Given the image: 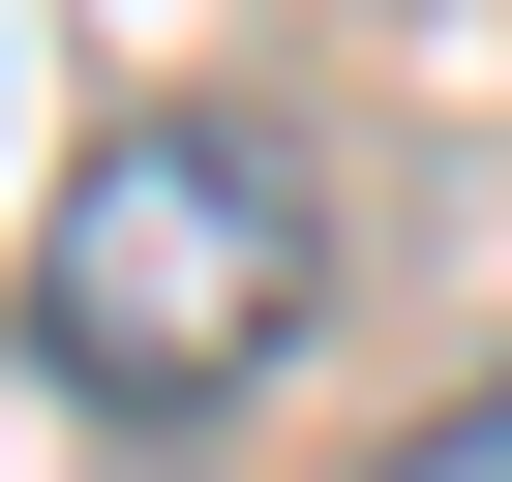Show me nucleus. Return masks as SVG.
Segmentation results:
<instances>
[{
  "instance_id": "obj_1",
  "label": "nucleus",
  "mask_w": 512,
  "mask_h": 482,
  "mask_svg": "<svg viewBox=\"0 0 512 482\" xmlns=\"http://www.w3.org/2000/svg\"><path fill=\"white\" fill-rule=\"evenodd\" d=\"M302 302H332V211H302V151H272V121H121V151L61 181V272H31L61 392H121V422L272 392V332H302Z\"/></svg>"
},
{
  "instance_id": "obj_2",
  "label": "nucleus",
  "mask_w": 512,
  "mask_h": 482,
  "mask_svg": "<svg viewBox=\"0 0 512 482\" xmlns=\"http://www.w3.org/2000/svg\"><path fill=\"white\" fill-rule=\"evenodd\" d=\"M392 482H512V362H482L452 422H392Z\"/></svg>"
}]
</instances>
